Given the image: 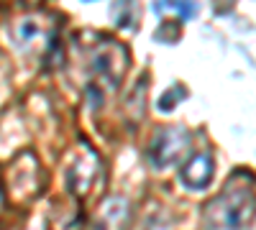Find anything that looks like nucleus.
I'll use <instances>...</instances> for the list:
<instances>
[{
    "instance_id": "f257e3e1",
    "label": "nucleus",
    "mask_w": 256,
    "mask_h": 230,
    "mask_svg": "<svg viewBox=\"0 0 256 230\" xmlns=\"http://www.w3.org/2000/svg\"><path fill=\"white\" fill-rule=\"evenodd\" d=\"M256 215V195L251 184H238L230 179L226 190L205 205L208 230H248Z\"/></svg>"
},
{
    "instance_id": "f03ea898",
    "label": "nucleus",
    "mask_w": 256,
    "mask_h": 230,
    "mask_svg": "<svg viewBox=\"0 0 256 230\" xmlns=\"http://www.w3.org/2000/svg\"><path fill=\"white\" fill-rule=\"evenodd\" d=\"M128 67V54L123 46L113 44V41H102L90 54V72L95 77V100H98V85L116 90L120 85V77ZM100 102V100H98Z\"/></svg>"
},
{
    "instance_id": "7ed1b4c3",
    "label": "nucleus",
    "mask_w": 256,
    "mask_h": 230,
    "mask_svg": "<svg viewBox=\"0 0 256 230\" xmlns=\"http://www.w3.org/2000/svg\"><path fill=\"white\" fill-rule=\"evenodd\" d=\"M190 146V136L182 131V128H162L154 133L152 138V146H148V159H152L154 166H169L174 164L182 151Z\"/></svg>"
},
{
    "instance_id": "20e7f679",
    "label": "nucleus",
    "mask_w": 256,
    "mask_h": 230,
    "mask_svg": "<svg viewBox=\"0 0 256 230\" xmlns=\"http://www.w3.org/2000/svg\"><path fill=\"white\" fill-rule=\"evenodd\" d=\"M212 159L210 154H195V156H190L184 161V166L180 169V179L184 187H190V190H202V187L210 184L212 179Z\"/></svg>"
},
{
    "instance_id": "39448f33",
    "label": "nucleus",
    "mask_w": 256,
    "mask_h": 230,
    "mask_svg": "<svg viewBox=\"0 0 256 230\" xmlns=\"http://www.w3.org/2000/svg\"><path fill=\"white\" fill-rule=\"evenodd\" d=\"M100 169V161L95 156V151L88 149V159H74L72 161V169H70V190L74 195H84L92 184L95 172Z\"/></svg>"
}]
</instances>
